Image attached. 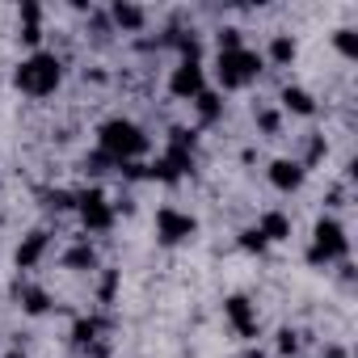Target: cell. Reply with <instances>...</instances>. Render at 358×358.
<instances>
[{"instance_id": "obj_22", "label": "cell", "mask_w": 358, "mask_h": 358, "mask_svg": "<svg viewBox=\"0 0 358 358\" xmlns=\"http://www.w3.org/2000/svg\"><path fill=\"white\" fill-rule=\"evenodd\" d=\"M333 51L341 59H358V30L354 26H337L333 30Z\"/></svg>"}, {"instance_id": "obj_15", "label": "cell", "mask_w": 358, "mask_h": 358, "mask_svg": "<svg viewBox=\"0 0 358 358\" xmlns=\"http://www.w3.org/2000/svg\"><path fill=\"white\" fill-rule=\"evenodd\" d=\"M253 228L262 232V241H266L270 249H274V245H287V241H291V215H287L282 207H266V211H257Z\"/></svg>"}, {"instance_id": "obj_14", "label": "cell", "mask_w": 358, "mask_h": 358, "mask_svg": "<svg viewBox=\"0 0 358 358\" xmlns=\"http://www.w3.org/2000/svg\"><path fill=\"white\" fill-rule=\"evenodd\" d=\"M278 114L316 118V114H320V101H316V93L303 89V85H282V89H278Z\"/></svg>"}, {"instance_id": "obj_13", "label": "cell", "mask_w": 358, "mask_h": 358, "mask_svg": "<svg viewBox=\"0 0 358 358\" xmlns=\"http://www.w3.org/2000/svg\"><path fill=\"white\" fill-rule=\"evenodd\" d=\"M106 22H110L118 34H139V30H148V9L135 5V0H110Z\"/></svg>"}, {"instance_id": "obj_30", "label": "cell", "mask_w": 358, "mask_h": 358, "mask_svg": "<svg viewBox=\"0 0 358 358\" xmlns=\"http://www.w3.org/2000/svg\"><path fill=\"white\" fill-rule=\"evenodd\" d=\"M0 358H30V354H26L22 345H13V350H5V354H0Z\"/></svg>"}, {"instance_id": "obj_11", "label": "cell", "mask_w": 358, "mask_h": 358, "mask_svg": "<svg viewBox=\"0 0 358 358\" xmlns=\"http://www.w3.org/2000/svg\"><path fill=\"white\" fill-rule=\"evenodd\" d=\"M47 253H51V228H30L17 241V249H13V266L17 270H34Z\"/></svg>"}, {"instance_id": "obj_2", "label": "cell", "mask_w": 358, "mask_h": 358, "mask_svg": "<svg viewBox=\"0 0 358 358\" xmlns=\"http://www.w3.org/2000/svg\"><path fill=\"white\" fill-rule=\"evenodd\" d=\"M59 85H64V59H59L55 51H47V47L22 55L17 68H13V89H17L22 97L47 101V97L59 93Z\"/></svg>"}, {"instance_id": "obj_19", "label": "cell", "mask_w": 358, "mask_h": 358, "mask_svg": "<svg viewBox=\"0 0 358 358\" xmlns=\"http://www.w3.org/2000/svg\"><path fill=\"white\" fill-rule=\"evenodd\" d=\"M17 303H22V316H30V320H43V316L55 312V299H51L47 287H22Z\"/></svg>"}, {"instance_id": "obj_20", "label": "cell", "mask_w": 358, "mask_h": 358, "mask_svg": "<svg viewBox=\"0 0 358 358\" xmlns=\"http://www.w3.org/2000/svg\"><path fill=\"white\" fill-rule=\"evenodd\" d=\"M106 329H110V320H106V316H97V312H93V316H80V320L72 324V345L89 350V345H97V341H101V333H106Z\"/></svg>"}, {"instance_id": "obj_28", "label": "cell", "mask_w": 358, "mask_h": 358, "mask_svg": "<svg viewBox=\"0 0 358 358\" xmlns=\"http://www.w3.org/2000/svg\"><path fill=\"white\" fill-rule=\"evenodd\" d=\"M236 245H241V249H245V253H253V257H262V253H270V245H266V241H262V232H257V228H253V224H249V228H241V232H236Z\"/></svg>"}, {"instance_id": "obj_17", "label": "cell", "mask_w": 358, "mask_h": 358, "mask_svg": "<svg viewBox=\"0 0 358 358\" xmlns=\"http://www.w3.org/2000/svg\"><path fill=\"white\" fill-rule=\"evenodd\" d=\"M262 59H266V68H291V64L299 59V38H295V34H287V30L270 34V43H266V51H262Z\"/></svg>"}, {"instance_id": "obj_21", "label": "cell", "mask_w": 358, "mask_h": 358, "mask_svg": "<svg viewBox=\"0 0 358 358\" xmlns=\"http://www.w3.org/2000/svg\"><path fill=\"white\" fill-rule=\"evenodd\" d=\"M97 274H101V278H97V308H110V303H114V295H118L122 274H118L114 266H101Z\"/></svg>"}, {"instance_id": "obj_3", "label": "cell", "mask_w": 358, "mask_h": 358, "mask_svg": "<svg viewBox=\"0 0 358 358\" xmlns=\"http://www.w3.org/2000/svg\"><path fill=\"white\" fill-rule=\"evenodd\" d=\"M303 262H308L312 270H329V266L350 262V228H345L337 215H320V220L312 224Z\"/></svg>"}, {"instance_id": "obj_7", "label": "cell", "mask_w": 358, "mask_h": 358, "mask_svg": "<svg viewBox=\"0 0 358 358\" xmlns=\"http://www.w3.org/2000/svg\"><path fill=\"white\" fill-rule=\"evenodd\" d=\"M164 89H169V97H173V101H194L203 89H211V76H207L203 59H177V64L169 68Z\"/></svg>"}, {"instance_id": "obj_25", "label": "cell", "mask_w": 358, "mask_h": 358, "mask_svg": "<svg viewBox=\"0 0 358 358\" xmlns=\"http://www.w3.org/2000/svg\"><path fill=\"white\" fill-rule=\"evenodd\" d=\"M241 47H249L241 26H220V30H215V55H220V51H241Z\"/></svg>"}, {"instance_id": "obj_23", "label": "cell", "mask_w": 358, "mask_h": 358, "mask_svg": "<svg viewBox=\"0 0 358 358\" xmlns=\"http://www.w3.org/2000/svg\"><path fill=\"white\" fill-rule=\"evenodd\" d=\"M299 345H303V333H299V329H291V324H282V329H278V337H274L278 358H299Z\"/></svg>"}, {"instance_id": "obj_4", "label": "cell", "mask_w": 358, "mask_h": 358, "mask_svg": "<svg viewBox=\"0 0 358 358\" xmlns=\"http://www.w3.org/2000/svg\"><path fill=\"white\" fill-rule=\"evenodd\" d=\"M266 72L262 51L241 47V51H220L215 55V89L220 93H241L249 85H257V76Z\"/></svg>"}, {"instance_id": "obj_12", "label": "cell", "mask_w": 358, "mask_h": 358, "mask_svg": "<svg viewBox=\"0 0 358 358\" xmlns=\"http://www.w3.org/2000/svg\"><path fill=\"white\" fill-rule=\"evenodd\" d=\"M17 43L30 51H43V5L38 0H22V9H17Z\"/></svg>"}, {"instance_id": "obj_10", "label": "cell", "mask_w": 358, "mask_h": 358, "mask_svg": "<svg viewBox=\"0 0 358 358\" xmlns=\"http://www.w3.org/2000/svg\"><path fill=\"white\" fill-rule=\"evenodd\" d=\"M266 182L278 190V194H299L303 182H308V169L295 160V156H274L266 164Z\"/></svg>"}, {"instance_id": "obj_29", "label": "cell", "mask_w": 358, "mask_h": 358, "mask_svg": "<svg viewBox=\"0 0 358 358\" xmlns=\"http://www.w3.org/2000/svg\"><path fill=\"white\" fill-rule=\"evenodd\" d=\"M164 148H186V152H194L199 148V127H169V143Z\"/></svg>"}, {"instance_id": "obj_6", "label": "cell", "mask_w": 358, "mask_h": 358, "mask_svg": "<svg viewBox=\"0 0 358 358\" xmlns=\"http://www.w3.org/2000/svg\"><path fill=\"white\" fill-rule=\"evenodd\" d=\"M152 232H156V245H160V249H182V245H190V241L199 236V215H190V211H182V207L164 203V207H156V215H152Z\"/></svg>"}, {"instance_id": "obj_8", "label": "cell", "mask_w": 358, "mask_h": 358, "mask_svg": "<svg viewBox=\"0 0 358 358\" xmlns=\"http://www.w3.org/2000/svg\"><path fill=\"white\" fill-rule=\"evenodd\" d=\"M194 152L186 148H164L156 160H148V182H160V186H182L186 177H194Z\"/></svg>"}, {"instance_id": "obj_31", "label": "cell", "mask_w": 358, "mask_h": 358, "mask_svg": "<svg viewBox=\"0 0 358 358\" xmlns=\"http://www.w3.org/2000/svg\"><path fill=\"white\" fill-rule=\"evenodd\" d=\"M241 358H266V354H262V350H257V345H249V350H245V354H241Z\"/></svg>"}, {"instance_id": "obj_24", "label": "cell", "mask_w": 358, "mask_h": 358, "mask_svg": "<svg viewBox=\"0 0 358 358\" xmlns=\"http://www.w3.org/2000/svg\"><path fill=\"white\" fill-rule=\"evenodd\" d=\"M253 122H257V131H262L266 139H278V135H282V114H278V110H270V106L253 110Z\"/></svg>"}, {"instance_id": "obj_26", "label": "cell", "mask_w": 358, "mask_h": 358, "mask_svg": "<svg viewBox=\"0 0 358 358\" xmlns=\"http://www.w3.org/2000/svg\"><path fill=\"white\" fill-rule=\"evenodd\" d=\"M324 156H329V143H324V135H308V148H303V156H295V160H299V164L312 173V169H316Z\"/></svg>"}, {"instance_id": "obj_16", "label": "cell", "mask_w": 358, "mask_h": 358, "mask_svg": "<svg viewBox=\"0 0 358 358\" xmlns=\"http://www.w3.org/2000/svg\"><path fill=\"white\" fill-rule=\"evenodd\" d=\"M59 266H64V270H72V274H97V270H101L97 249H93V241H89V236H80L76 245H68V249L59 253Z\"/></svg>"}, {"instance_id": "obj_18", "label": "cell", "mask_w": 358, "mask_h": 358, "mask_svg": "<svg viewBox=\"0 0 358 358\" xmlns=\"http://www.w3.org/2000/svg\"><path fill=\"white\" fill-rule=\"evenodd\" d=\"M190 106H194L199 127H215V122H224V114H228V101H224V93H220V89H203Z\"/></svg>"}, {"instance_id": "obj_9", "label": "cell", "mask_w": 358, "mask_h": 358, "mask_svg": "<svg viewBox=\"0 0 358 358\" xmlns=\"http://www.w3.org/2000/svg\"><path fill=\"white\" fill-rule=\"evenodd\" d=\"M224 320H228V329L241 337V341H257L262 337V316H257V303L245 295V291H232V295H224Z\"/></svg>"}, {"instance_id": "obj_5", "label": "cell", "mask_w": 358, "mask_h": 358, "mask_svg": "<svg viewBox=\"0 0 358 358\" xmlns=\"http://www.w3.org/2000/svg\"><path fill=\"white\" fill-rule=\"evenodd\" d=\"M72 215L80 220V232H85V236H106V232H114V224H118V211H114V203H110V194H106L101 186L76 190V211H72Z\"/></svg>"}, {"instance_id": "obj_27", "label": "cell", "mask_w": 358, "mask_h": 358, "mask_svg": "<svg viewBox=\"0 0 358 358\" xmlns=\"http://www.w3.org/2000/svg\"><path fill=\"white\" fill-rule=\"evenodd\" d=\"M43 203H47V211H55V215L76 211V190H47V194H43Z\"/></svg>"}, {"instance_id": "obj_1", "label": "cell", "mask_w": 358, "mask_h": 358, "mask_svg": "<svg viewBox=\"0 0 358 358\" xmlns=\"http://www.w3.org/2000/svg\"><path fill=\"white\" fill-rule=\"evenodd\" d=\"M148 152H152V135L135 118L114 114V118L97 122V156H106L110 169H122L131 160H143Z\"/></svg>"}]
</instances>
